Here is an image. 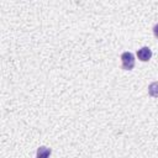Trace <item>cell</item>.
Returning a JSON list of instances; mask_svg holds the SVG:
<instances>
[{"label":"cell","mask_w":158,"mask_h":158,"mask_svg":"<svg viewBox=\"0 0 158 158\" xmlns=\"http://www.w3.org/2000/svg\"><path fill=\"white\" fill-rule=\"evenodd\" d=\"M121 59H122V68L125 70H130L133 68L135 58H133V54L131 52H123L121 54Z\"/></svg>","instance_id":"obj_1"},{"label":"cell","mask_w":158,"mask_h":158,"mask_svg":"<svg viewBox=\"0 0 158 158\" xmlns=\"http://www.w3.org/2000/svg\"><path fill=\"white\" fill-rule=\"evenodd\" d=\"M51 154V149L46 147H40L37 151V158H48Z\"/></svg>","instance_id":"obj_3"},{"label":"cell","mask_w":158,"mask_h":158,"mask_svg":"<svg viewBox=\"0 0 158 158\" xmlns=\"http://www.w3.org/2000/svg\"><path fill=\"white\" fill-rule=\"evenodd\" d=\"M137 56H138V58H139L141 60L146 62V60H148V59L151 58V56H152V52H151V49H149L148 47H143V48L138 49V52H137Z\"/></svg>","instance_id":"obj_2"}]
</instances>
